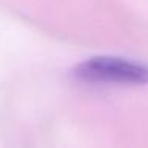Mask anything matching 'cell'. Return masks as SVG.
<instances>
[{
    "mask_svg": "<svg viewBox=\"0 0 148 148\" xmlns=\"http://www.w3.org/2000/svg\"><path fill=\"white\" fill-rule=\"evenodd\" d=\"M73 75L88 83L148 84V65L113 56H96L80 62Z\"/></svg>",
    "mask_w": 148,
    "mask_h": 148,
    "instance_id": "1",
    "label": "cell"
}]
</instances>
